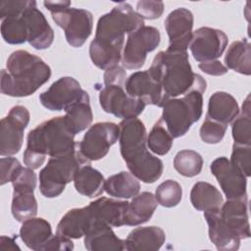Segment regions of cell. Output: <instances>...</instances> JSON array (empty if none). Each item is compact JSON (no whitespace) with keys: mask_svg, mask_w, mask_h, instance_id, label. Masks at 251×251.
<instances>
[{"mask_svg":"<svg viewBox=\"0 0 251 251\" xmlns=\"http://www.w3.org/2000/svg\"><path fill=\"white\" fill-rule=\"evenodd\" d=\"M143 25V19L128 3H119L98 20L95 37L89 46L92 63L105 71L118 66L126 33L129 34Z\"/></svg>","mask_w":251,"mask_h":251,"instance_id":"cell-1","label":"cell"},{"mask_svg":"<svg viewBox=\"0 0 251 251\" xmlns=\"http://www.w3.org/2000/svg\"><path fill=\"white\" fill-rule=\"evenodd\" d=\"M75 135L63 116L41 123L27 134L23 155L25 165L35 170L43 165L46 156L59 157L75 152L77 149Z\"/></svg>","mask_w":251,"mask_h":251,"instance_id":"cell-2","label":"cell"},{"mask_svg":"<svg viewBox=\"0 0 251 251\" xmlns=\"http://www.w3.org/2000/svg\"><path fill=\"white\" fill-rule=\"evenodd\" d=\"M50 76L51 69L40 57L25 50H17L9 56L6 70L1 71L0 89L12 97L29 96Z\"/></svg>","mask_w":251,"mask_h":251,"instance_id":"cell-3","label":"cell"},{"mask_svg":"<svg viewBox=\"0 0 251 251\" xmlns=\"http://www.w3.org/2000/svg\"><path fill=\"white\" fill-rule=\"evenodd\" d=\"M167 99L184 95L203 77L192 72L187 51H160L148 69Z\"/></svg>","mask_w":251,"mask_h":251,"instance_id":"cell-4","label":"cell"},{"mask_svg":"<svg viewBox=\"0 0 251 251\" xmlns=\"http://www.w3.org/2000/svg\"><path fill=\"white\" fill-rule=\"evenodd\" d=\"M206 80L202 78L181 98H170L163 104L162 123L173 138L183 136L202 116Z\"/></svg>","mask_w":251,"mask_h":251,"instance_id":"cell-5","label":"cell"},{"mask_svg":"<svg viewBox=\"0 0 251 251\" xmlns=\"http://www.w3.org/2000/svg\"><path fill=\"white\" fill-rule=\"evenodd\" d=\"M90 164L76 149L75 152L59 157H50L47 165L39 173V190L47 198L59 196L66 185L74 180L76 170Z\"/></svg>","mask_w":251,"mask_h":251,"instance_id":"cell-6","label":"cell"},{"mask_svg":"<svg viewBox=\"0 0 251 251\" xmlns=\"http://www.w3.org/2000/svg\"><path fill=\"white\" fill-rule=\"evenodd\" d=\"M161 40L158 28L143 25L137 30L127 34V39L122 54V64L128 70L141 68L148 52L155 50Z\"/></svg>","mask_w":251,"mask_h":251,"instance_id":"cell-7","label":"cell"},{"mask_svg":"<svg viewBox=\"0 0 251 251\" xmlns=\"http://www.w3.org/2000/svg\"><path fill=\"white\" fill-rule=\"evenodd\" d=\"M51 17L65 31L68 43L75 48L81 47L92 32L93 17L87 10L70 7L52 12Z\"/></svg>","mask_w":251,"mask_h":251,"instance_id":"cell-8","label":"cell"},{"mask_svg":"<svg viewBox=\"0 0 251 251\" xmlns=\"http://www.w3.org/2000/svg\"><path fill=\"white\" fill-rule=\"evenodd\" d=\"M125 82L104 84L99 93V102L102 109L120 119L137 118L144 110L145 104L129 96L125 89Z\"/></svg>","mask_w":251,"mask_h":251,"instance_id":"cell-9","label":"cell"},{"mask_svg":"<svg viewBox=\"0 0 251 251\" xmlns=\"http://www.w3.org/2000/svg\"><path fill=\"white\" fill-rule=\"evenodd\" d=\"M119 136L118 125L110 122L96 123L88 128L82 140L77 143V149L89 162L97 161L108 154L110 147L117 142Z\"/></svg>","mask_w":251,"mask_h":251,"instance_id":"cell-10","label":"cell"},{"mask_svg":"<svg viewBox=\"0 0 251 251\" xmlns=\"http://www.w3.org/2000/svg\"><path fill=\"white\" fill-rule=\"evenodd\" d=\"M29 123V112L22 106L11 108L8 115L1 120L0 126V155L11 156L22 148L24 132Z\"/></svg>","mask_w":251,"mask_h":251,"instance_id":"cell-11","label":"cell"},{"mask_svg":"<svg viewBox=\"0 0 251 251\" xmlns=\"http://www.w3.org/2000/svg\"><path fill=\"white\" fill-rule=\"evenodd\" d=\"M119 127L121 155L126 165L138 161L150 153L146 148V128L139 119L123 120Z\"/></svg>","mask_w":251,"mask_h":251,"instance_id":"cell-12","label":"cell"},{"mask_svg":"<svg viewBox=\"0 0 251 251\" xmlns=\"http://www.w3.org/2000/svg\"><path fill=\"white\" fill-rule=\"evenodd\" d=\"M30 2L27 0L0 2L1 35L5 42L17 45L27 41L26 23L24 13Z\"/></svg>","mask_w":251,"mask_h":251,"instance_id":"cell-13","label":"cell"},{"mask_svg":"<svg viewBox=\"0 0 251 251\" xmlns=\"http://www.w3.org/2000/svg\"><path fill=\"white\" fill-rule=\"evenodd\" d=\"M227 42V35L223 30L202 26L193 32L189 49L194 60L205 63L220 58Z\"/></svg>","mask_w":251,"mask_h":251,"instance_id":"cell-14","label":"cell"},{"mask_svg":"<svg viewBox=\"0 0 251 251\" xmlns=\"http://www.w3.org/2000/svg\"><path fill=\"white\" fill-rule=\"evenodd\" d=\"M79 82L71 76H63L39 95L41 104L50 111H65L83 93Z\"/></svg>","mask_w":251,"mask_h":251,"instance_id":"cell-15","label":"cell"},{"mask_svg":"<svg viewBox=\"0 0 251 251\" xmlns=\"http://www.w3.org/2000/svg\"><path fill=\"white\" fill-rule=\"evenodd\" d=\"M125 89L129 96L141 100L145 105L162 107L168 100L161 84L148 70L131 74L125 82Z\"/></svg>","mask_w":251,"mask_h":251,"instance_id":"cell-16","label":"cell"},{"mask_svg":"<svg viewBox=\"0 0 251 251\" xmlns=\"http://www.w3.org/2000/svg\"><path fill=\"white\" fill-rule=\"evenodd\" d=\"M210 170L217 178L226 199H236L247 195V177L227 158L215 159L210 166Z\"/></svg>","mask_w":251,"mask_h":251,"instance_id":"cell-17","label":"cell"},{"mask_svg":"<svg viewBox=\"0 0 251 251\" xmlns=\"http://www.w3.org/2000/svg\"><path fill=\"white\" fill-rule=\"evenodd\" d=\"M193 14L185 8L172 11L165 20V28L169 36L168 50L186 51L192 39Z\"/></svg>","mask_w":251,"mask_h":251,"instance_id":"cell-18","label":"cell"},{"mask_svg":"<svg viewBox=\"0 0 251 251\" xmlns=\"http://www.w3.org/2000/svg\"><path fill=\"white\" fill-rule=\"evenodd\" d=\"M219 217L223 224L240 240L250 237L247 195L241 198L227 199L220 208Z\"/></svg>","mask_w":251,"mask_h":251,"instance_id":"cell-19","label":"cell"},{"mask_svg":"<svg viewBox=\"0 0 251 251\" xmlns=\"http://www.w3.org/2000/svg\"><path fill=\"white\" fill-rule=\"evenodd\" d=\"M24 16L26 23L27 42L37 50L49 48L54 40V31L43 13L37 9L35 1L30 2Z\"/></svg>","mask_w":251,"mask_h":251,"instance_id":"cell-20","label":"cell"},{"mask_svg":"<svg viewBox=\"0 0 251 251\" xmlns=\"http://www.w3.org/2000/svg\"><path fill=\"white\" fill-rule=\"evenodd\" d=\"M84 246L89 251L126 250L125 240L119 238L108 224L95 220L84 235Z\"/></svg>","mask_w":251,"mask_h":251,"instance_id":"cell-21","label":"cell"},{"mask_svg":"<svg viewBox=\"0 0 251 251\" xmlns=\"http://www.w3.org/2000/svg\"><path fill=\"white\" fill-rule=\"evenodd\" d=\"M95 221L88 206L68 211L59 222L56 233L68 238L78 239L85 235Z\"/></svg>","mask_w":251,"mask_h":251,"instance_id":"cell-22","label":"cell"},{"mask_svg":"<svg viewBox=\"0 0 251 251\" xmlns=\"http://www.w3.org/2000/svg\"><path fill=\"white\" fill-rule=\"evenodd\" d=\"M95 220L102 221L111 226H126L128 202L107 197H100L88 205Z\"/></svg>","mask_w":251,"mask_h":251,"instance_id":"cell-23","label":"cell"},{"mask_svg":"<svg viewBox=\"0 0 251 251\" xmlns=\"http://www.w3.org/2000/svg\"><path fill=\"white\" fill-rule=\"evenodd\" d=\"M166 239L165 231L155 226H140L132 229L125 239L127 251L159 250Z\"/></svg>","mask_w":251,"mask_h":251,"instance_id":"cell-24","label":"cell"},{"mask_svg":"<svg viewBox=\"0 0 251 251\" xmlns=\"http://www.w3.org/2000/svg\"><path fill=\"white\" fill-rule=\"evenodd\" d=\"M204 218L208 224L209 238L218 250L235 251L239 248L240 238L223 224L219 211L204 212Z\"/></svg>","mask_w":251,"mask_h":251,"instance_id":"cell-25","label":"cell"},{"mask_svg":"<svg viewBox=\"0 0 251 251\" xmlns=\"http://www.w3.org/2000/svg\"><path fill=\"white\" fill-rule=\"evenodd\" d=\"M238 114L237 101L231 94L225 91H217L210 97L206 114L207 119L227 126Z\"/></svg>","mask_w":251,"mask_h":251,"instance_id":"cell-26","label":"cell"},{"mask_svg":"<svg viewBox=\"0 0 251 251\" xmlns=\"http://www.w3.org/2000/svg\"><path fill=\"white\" fill-rule=\"evenodd\" d=\"M53 235L51 225L43 218H31L25 222L20 229L24 243L31 250L43 251L47 241Z\"/></svg>","mask_w":251,"mask_h":251,"instance_id":"cell-27","label":"cell"},{"mask_svg":"<svg viewBox=\"0 0 251 251\" xmlns=\"http://www.w3.org/2000/svg\"><path fill=\"white\" fill-rule=\"evenodd\" d=\"M74 184L75 190L84 196L94 198L104 192L105 179L103 175L90 164L79 167L74 176Z\"/></svg>","mask_w":251,"mask_h":251,"instance_id":"cell-28","label":"cell"},{"mask_svg":"<svg viewBox=\"0 0 251 251\" xmlns=\"http://www.w3.org/2000/svg\"><path fill=\"white\" fill-rule=\"evenodd\" d=\"M158 202L155 195L144 191L135 195L128 203L126 226H138L148 222L153 216Z\"/></svg>","mask_w":251,"mask_h":251,"instance_id":"cell-29","label":"cell"},{"mask_svg":"<svg viewBox=\"0 0 251 251\" xmlns=\"http://www.w3.org/2000/svg\"><path fill=\"white\" fill-rule=\"evenodd\" d=\"M65 112V120L75 134L88 127L93 120L88 93L84 90L80 97L69 106Z\"/></svg>","mask_w":251,"mask_h":251,"instance_id":"cell-30","label":"cell"},{"mask_svg":"<svg viewBox=\"0 0 251 251\" xmlns=\"http://www.w3.org/2000/svg\"><path fill=\"white\" fill-rule=\"evenodd\" d=\"M192 206L198 211H219L224 203L221 192L211 183L205 181L196 182L190 192Z\"/></svg>","mask_w":251,"mask_h":251,"instance_id":"cell-31","label":"cell"},{"mask_svg":"<svg viewBox=\"0 0 251 251\" xmlns=\"http://www.w3.org/2000/svg\"><path fill=\"white\" fill-rule=\"evenodd\" d=\"M104 189L110 196L128 199L138 194L140 184L137 178L127 172H121L105 180Z\"/></svg>","mask_w":251,"mask_h":251,"instance_id":"cell-32","label":"cell"},{"mask_svg":"<svg viewBox=\"0 0 251 251\" xmlns=\"http://www.w3.org/2000/svg\"><path fill=\"white\" fill-rule=\"evenodd\" d=\"M251 53L250 43L246 38L236 40L230 44L226 56L225 64L227 69L233 70L241 75H250L251 74Z\"/></svg>","mask_w":251,"mask_h":251,"instance_id":"cell-33","label":"cell"},{"mask_svg":"<svg viewBox=\"0 0 251 251\" xmlns=\"http://www.w3.org/2000/svg\"><path fill=\"white\" fill-rule=\"evenodd\" d=\"M231 123V132L234 144L251 146L250 95H248L244 100L241 113L238 114Z\"/></svg>","mask_w":251,"mask_h":251,"instance_id":"cell-34","label":"cell"},{"mask_svg":"<svg viewBox=\"0 0 251 251\" xmlns=\"http://www.w3.org/2000/svg\"><path fill=\"white\" fill-rule=\"evenodd\" d=\"M13 217L18 222L34 218L37 214V201L33 192L14 191L11 205Z\"/></svg>","mask_w":251,"mask_h":251,"instance_id":"cell-35","label":"cell"},{"mask_svg":"<svg viewBox=\"0 0 251 251\" xmlns=\"http://www.w3.org/2000/svg\"><path fill=\"white\" fill-rule=\"evenodd\" d=\"M174 167L181 176L193 177L201 173L203 158L196 151L188 149L181 150L175 156Z\"/></svg>","mask_w":251,"mask_h":251,"instance_id":"cell-36","label":"cell"},{"mask_svg":"<svg viewBox=\"0 0 251 251\" xmlns=\"http://www.w3.org/2000/svg\"><path fill=\"white\" fill-rule=\"evenodd\" d=\"M174 138L169 133L165 125L159 120L150 130L147 136V145L149 149L160 156L166 155L173 146Z\"/></svg>","mask_w":251,"mask_h":251,"instance_id":"cell-37","label":"cell"},{"mask_svg":"<svg viewBox=\"0 0 251 251\" xmlns=\"http://www.w3.org/2000/svg\"><path fill=\"white\" fill-rule=\"evenodd\" d=\"M155 197L157 202L163 207H176L181 200L182 188L176 180L167 179L156 188Z\"/></svg>","mask_w":251,"mask_h":251,"instance_id":"cell-38","label":"cell"},{"mask_svg":"<svg viewBox=\"0 0 251 251\" xmlns=\"http://www.w3.org/2000/svg\"><path fill=\"white\" fill-rule=\"evenodd\" d=\"M227 126L220 124L218 122L212 121L210 119H205L202 124L199 134L201 139L208 144H217L222 141L226 131Z\"/></svg>","mask_w":251,"mask_h":251,"instance_id":"cell-39","label":"cell"},{"mask_svg":"<svg viewBox=\"0 0 251 251\" xmlns=\"http://www.w3.org/2000/svg\"><path fill=\"white\" fill-rule=\"evenodd\" d=\"M229 161L246 177L251 176V146L233 143Z\"/></svg>","mask_w":251,"mask_h":251,"instance_id":"cell-40","label":"cell"},{"mask_svg":"<svg viewBox=\"0 0 251 251\" xmlns=\"http://www.w3.org/2000/svg\"><path fill=\"white\" fill-rule=\"evenodd\" d=\"M11 182L14 191L33 192L36 187V175L32 169L21 166L14 175Z\"/></svg>","mask_w":251,"mask_h":251,"instance_id":"cell-41","label":"cell"},{"mask_svg":"<svg viewBox=\"0 0 251 251\" xmlns=\"http://www.w3.org/2000/svg\"><path fill=\"white\" fill-rule=\"evenodd\" d=\"M135 12L143 20H155L162 16L164 12V3L162 1L141 0L137 2Z\"/></svg>","mask_w":251,"mask_h":251,"instance_id":"cell-42","label":"cell"},{"mask_svg":"<svg viewBox=\"0 0 251 251\" xmlns=\"http://www.w3.org/2000/svg\"><path fill=\"white\" fill-rule=\"evenodd\" d=\"M0 167H1V178L0 183L4 185L5 183L12 180L14 175L16 174L17 170L22 166L18 159L13 157H2L0 160Z\"/></svg>","mask_w":251,"mask_h":251,"instance_id":"cell-43","label":"cell"},{"mask_svg":"<svg viewBox=\"0 0 251 251\" xmlns=\"http://www.w3.org/2000/svg\"><path fill=\"white\" fill-rule=\"evenodd\" d=\"M74 249V243L71 238L59 235H52L51 238L45 244L43 251L49 250H63V251H70Z\"/></svg>","mask_w":251,"mask_h":251,"instance_id":"cell-44","label":"cell"},{"mask_svg":"<svg viewBox=\"0 0 251 251\" xmlns=\"http://www.w3.org/2000/svg\"><path fill=\"white\" fill-rule=\"evenodd\" d=\"M198 67L205 74L210 75H214V76L224 75L227 73V70H228L224 64H222L218 60L205 62V63H199Z\"/></svg>","mask_w":251,"mask_h":251,"instance_id":"cell-45","label":"cell"},{"mask_svg":"<svg viewBox=\"0 0 251 251\" xmlns=\"http://www.w3.org/2000/svg\"><path fill=\"white\" fill-rule=\"evenodd\" d=\"M43 5L51 13L71 7V1H44Z\"/></svg>","mask_w":251,"mask_h":251,"instance_id":"cell-46","label":"cell"},{"mask_svg":"<svg viewBox=\"0 0 251 251\" xmlns=\"http://www.w3.org/2000/svg\"><path fill=\"white\" fill-rule=\"evenodd\" d=\"M0 243H1V249H3V250H6V248L8 250H15V249L20 250V247L16 244L14 238L7 237V236H1Z\"/></svg>","mask_w":251,"mask_h":251,"instance_id":"cell-47","label":"cell"}]
</instances>
